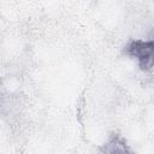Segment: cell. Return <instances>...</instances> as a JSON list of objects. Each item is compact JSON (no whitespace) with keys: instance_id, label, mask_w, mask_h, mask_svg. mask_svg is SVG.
<instances>
[{"instance_id":"cell-2","label":"cell","mask_w":154,"mask_h":154,"mask_svg":"<svg viewBox=\"0 0 154 154\" xmlns=\"http://www.w3.org/2000/svg\"><path fill=\"white\" fill-rule=\"evenodd\" d=\"M102 154H135L126 141L118 134H113L108 137L101 148Z\"/></svg>"},{"instance_id":"cell-1","label":"cell","mask_w":154,"mask_h":154,"mask_svg":"<svg viewBox=\"0 0 154 154\" xmlns=\"http://www.w3.org/2000/svg\"><path fill=\"white\" fill-rule=\"evenodd\" d=\"M125 54L135 58L143 71H148L153 66L154 42L152 40H132L125 46Z\"/></svg>"}]
</instances>
